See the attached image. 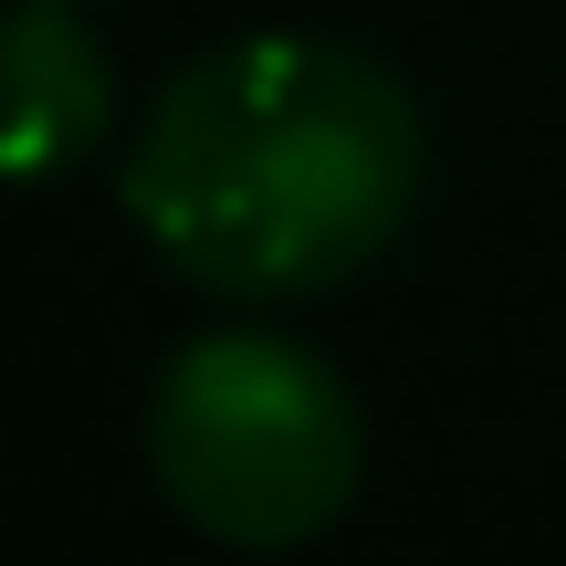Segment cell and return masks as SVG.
<instances>
[{
  "label": "cell",
  "instance_id": "obj_2",
  "mask_svg": "<svg viewBox=\"0 0 566 566\" xmlns=\"http://www.w3.org/2000/svg\"><path fill=\"white\" fill-rule=\"evenodd\" d=\"M367 430L346 378L294 336L263 325H221V336L179 346L147 399V472L158 493L221 546H304L357 504Z\"/></svg>",
  "mask_w": 566,
  "mask_h": 566
},
{
  "label": "cell",
  "instance_id": "obj_3",
  "mask_svg": "<svg viewBox=\"0 0 566 566\" xmlns=\"http://www.w3.org/2000/svg\"><path fill=\"white\" fill-rule=\"evenodd\" d=\"M0 63H11V168L21 179H53L63 158L105 137V53L63 0H21L11 32H0Z\"/></svg>",
  "mask_w": 566,
  "mask_h": 566
},
{
  "label": "cell",
  "instance_id": "obj_1",
  "mask_svg": "<svg viewBox=\"0 0 566 566\" xmlns=\"http://www.w3.org/2000/svg\"><path fill=\"white\" fill-rule=\"evenodd\" d=\"M420 200V105L378 53L252 32L158 95L126 210L147 252L221 304H294L367 273Z\"/></svg>",
  "mask_w": 566,
  "mask_h": 566
}]
</instances>
